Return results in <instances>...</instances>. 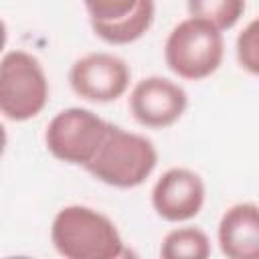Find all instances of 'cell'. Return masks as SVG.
Listing matches in <instances>:
<instances>
[{
  "label": "cell",
  "instance_id": "cell-7",
  "mask_svg": "<svg viewBox=\"0 0 259 259\" xmlns=\"http://www.w3.org/2000/svg\"><path fill=\"white\" fill-rule=\"evenodd\" d=\"M130 65L111 53H89L77 59L69 71L71 89L85 101L109 103L130 87Z\"/></svg>",
  "mask_w": 259,
  "mask_h": 259
},
{
  "label": "cell",
  "instance_id": "cell-6",
  "mask_svg": "<svg viewBox=\"0 0 259 259\" xmlns=\"http://www.w3.org/2000/svg\"><path fill=\"white\" fill-rule=\"evenodd\" d=\"M93 32L109 45L142 38L156 14L154 0H83Z\"/></svg>",
  "mask_w": 259,
  "mask_h": 259
},
{
  "label": "cell",
  "instance_id": "cell-3",
  "mask_svg": "<svg viewBox=\"0 0 259 259\" xmlns=\"http://www.w3.org/2000/svg\"><path fill=\"white\" fill-rule=\"evenodd\" d=\"M225 38L210 22L188 16L180 20L164 42L166 67L186 81L210 77L223 63Z\"/></svg>",
  "mask_w": 259,
  "mask_h": 259
},
{
  "label": "cell",
  "instance_id": "cell-4",
  "mask_svg": "<svg viewBox=\"0 0 259 259\" xmlns=\"http://www.w3.org/2000/svg\"><path fill=\"white\" fill-rule=\"evenodd\" d=\"M49 101V79L40 61L26 51L0 59V113L10 121L36 117Z\"/></svg>",
  "mask_w": 259,
  "mask_h": 259
},
{
  "label": "cell",
  "instance_id": "cell-14",
  "mask_svg": "<svg viewBox=\"0 0 259 259\" xmlns=\"http://www.w3.org/2000/svg\"><path fill=\"white\" fill-rule=\"evenodd\" d=\"M6 38H8V30H6L4 20L0 18V53H2V51H4V47H6Z\"/></svg>",
  "mask_w": 259,
  "mask_h": 259
},
{
  "label": "cell",
  "instance_id": "cell-9",
  "mask_svg": "<svg viewBox=\"0 0 259 259\" xmlns=\"http://www.w3.org/2000/svg\"><path fill=\"white\" fill-rule=\"evenodd\" d=\"M204 182L190 168H168L152 188V206L168 223L194 219L204 204Z\"/></svg>",
  "mask_w": 259,
  "mask_h": 259
},
{
  "label": "cell",
  "instance_id": "cell-10",
  "mask_svg": "<svg viewBox=\"0 0 259 259\" xmlns=\"http://www.w3.org/2000/svg\"><path fill=\"white\" fill-rule=\"evenodd\" d=\"M223 255L229 259H255L259 255V208L255 202L229 206L217 229Z\"/></svg>",
  "mask_w": 259,
  "mask_h": 259
},
{
  "label": "cell",
  "instance_id": "cell-1",
  "mask_svg": "<svg viewBox=\"0 0 259 259\" xmlns=\"http://www.w3.org/2000/svg\"><path fill=\"white\" fill-rule=\"evenodd\" d=\"M51 241L67 259H115L125 253L113 221L85 204H69L55 214Z\"/></svg>",
  "mask_w": 259,
  "mask_h": 259
},
{
  "label": "cell",
  "instance_id": "cell-5",
  "mask_svg": "<svg viewBox=\"0 0 259 259\" xmlns=\"http://www.w3.org/2000/svg\"><path fill=\"white\" fill-rule=\"evenodd\" d=\"M107 125L109 123L91 109H83V107L63 109L47 125L45 132L47 150L61 162L85 166L99 148Z\"/></svg>",
  "mask_w": 259,
  "mask_h": 259
},
{
  "label": "cell",
  "instance_id": "cell-12",
  "mask_svg": "<svg viewBox=\"0 0 259 259\" xmlns=\"http://www.w3.org/2000/svg\"><path fill=\"white\" fill-rule=\"evenodd\" d=\"M186 8L190 16L206 20L223 32L241 20L245 12V0H186Z\"/></svg>",
  "mask_w": 259,
  "mask_h": 259
},
{
  "label": "cell",
  "instance_id": "cell-13",
  "mask_svg": "<svg viewBox=\"0 0 259 259\" xmlns=\"http://www.w3.org/2000/svg\"><path fill=\"white\" fill-rule=\"evenodd\" d=\"M237 61L249 75L259 73V22L255 18L237 36Z\"/></svg>",
  "mask_w": 259,
  "mask_h": 259
},
{
  "label": "cell",
  "instance_id": "cell-2",
  "mask_svg": "<svg viewBox=\"0 0 259 259\" xmlns=\"http://www.w3.org/2000/svg\"><path fill=\"white\" fill-rule=\"evenodd\" d=\"M158 152L146 136L109 123L93 158L83 166L95 180L115 188H136L150 178Z\"/></svg>",
  "mask_w": 259,
  "mask_h": 259
},
{
  "label": "cell",
  "instance_id": "cell-8",
  "mask_svg": "<svg viewBox=\"0 0 259 259\" xmlns=\"http://www.w3.org/2000/svg\"><path fill=\"white\" fill-rule=\"evenodd\" d=\"M186 107V91L172 79L160 75L140 79L130 93V111L134 119L144 127H168L182 117Z\"/></svg>",
  "mask_w": 259,
  "mask_h": 259
},
{
  "label": "cell",
  "instance_id": "cell-11",
  "mask_svg": "<svg viewBox=\"0 0 259 259\" xmlns=\"http://www.w3.org/2000/svg\"><path fill=\"white\" fill-rule=\"evenodd\" d=\"M160 255L164 259H206L210 255V239L198 227H178L162 239Z\"/></svg>",
  "mask_w": 259,
  "mask_h": 259
},
{
  "label": "cell",
  "instance_id": "cell-15",
  "mask_svg": "<svg viewBox=\"0 0 259 259\" xmlns=\"http://www.w3.org/2000/svg\"><path fill=\"white\" fill-rule=\"evenodd\" d=\"M6 142H8V136H6L4 125L0 123V156H2V154H4V150H6Z\"/></svg>",
  "mask_w": 259,
  "mask_h": 259
}]
</instances>
